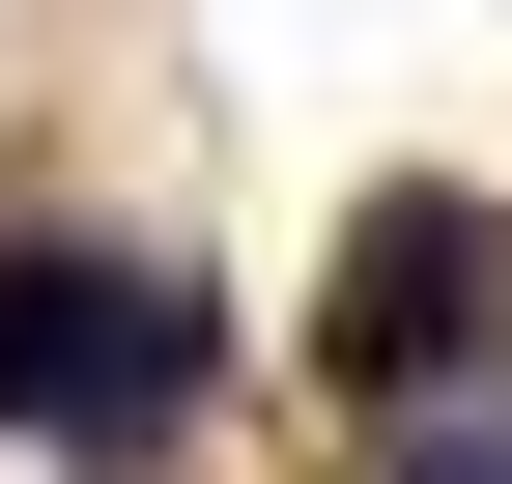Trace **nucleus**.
<instances>
[{"mask_svg": "<svg viewBox=\"0 0 512 484\" xmlns=\"http://www.w3.org/2000/svg\"><path fill=\"white\" fill-rule=\"evenodd\" d=\"M171 399H200V285L171 257H0V428L171 456Z\"/></svg>", "mask_w": 512, "mask_h": 484, "instance_id": "1", "label": "nucleus"}, {"mask_svg": "<svg viewBox=\"0 0 512 484\" xmlns=\"http://www.w3.org/2000/svg\"><path fill=\"white\" fill-rule=\"evenodd\" d=\"M456 285H484L456 200H370V228H342V371H427V342H456Z\"/></svg>", "mask_w": 512, "mask_h": 484, "instance_id": "2", "label": "nucleus"}, {"mask_svg": "<svg viewBox=\"0 0 512 484\" xmlns=\"http://www.w3.org/2000/svg\"><path fill=\"white\" fill-rule=\"evenodd\" d=\"M427 484H512V456H427Z\"/></svg>", "mask_w": 512, "mask_h": 484, "instance_id": "3", "label": "nucleus"}]
</instances>
